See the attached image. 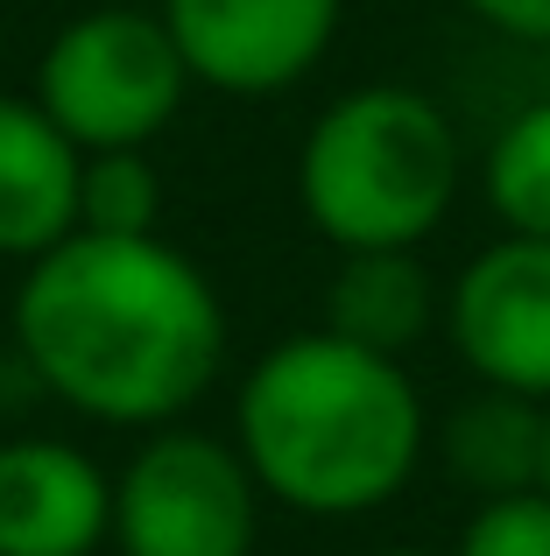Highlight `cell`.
Returning a JSON list of instances; mask_svg holds the SVG:
<instances>
[{
	"label": "cell",
	"instance_id": "1",
	"mask_svg": "<svg viewBox=\"0 0 550 556\" xmlns=\"http://www.w3.org/2000/svg\"><path fill=\"white\" fill-rule=\"evenodd\" d=\"M8 331L50 402L107 430H163L226 374V303L163 232H71L14 282Z\"/></svg>",
	"mask_w": 550,
	"mask_h": 556
},
{
	"label": "cell",
	"instance_id": "2",
	"mask_svg": "<svg viewBox=\"0 0 550 556\" xmlns=\"http://www.w3.org/2000/svg\"><path fill=\"white\" fill-rule=\"evenodd\" d=\"M234 444L262 501L303 521H360L410 493L430 451V408L402 359L311 325L240 374Z\"/></svg>",
	"mask_w": 550,
	"mask_h": 556
},
{
	"label": "cell",
	"instance_id": "3",
	"mask_svg": "<svg viewBox=\"0 0 550 556\" xmlns=\"http://www.w3.org/2000/svg\"><path fill=\"white\" fill-rule=\"evenodd\" d=\"M466 190V141L424 85L339 92L297 141V212L332 254L424 247Z\"/></svg>",
	"mask_w": 550,
	"mask_h": 556
},
{
	"label": "cell",
	"instance_id": "4",
	"mask_svg": "<svg viewBox=\"0 0 550 556\" xmlns=\"http://www.w3.org/2000/svg\"><path fill=\"white\" fill-rule=\"evenodd\" d=\"M28 99L64 127L78 155L155 149L191 99V71H184V50L170 42L163 14L113 0V8L71 14L42 42Z\"/></svg>",
	"mask_w": 550,
	"mask_h": 556
},
{
	"label": "cell",
	"instance_id": "5",
	"mask_svg": "<svg viewBox=\"0 0 550 556\" xmlns=\"http://www.w3.org/2000/svg\"><path fill=\"white\" fill-rule=\"evenodd\" d=\"M262 486L234 437L163 422L113 472V556H254Z\"/></svg>",
	"mask_w": 550,
	"mask_h": 556
},
{
	"label": "cell",
	"instance_id": "6",
	"mask_svg": "<svg viewBox=\"0 0 550 556\" xmlns=\"http://www.w3.org/2000/svg\"><path fill=\"white\" fill-rule=\"evenodd\" d=\"M191 85L220 99H283L332 56L346 0H163Z\"/></svg>",
	"mask_w": 550,
	"mask_h": 556
},
{
	"label": "cell",
	"instance_id": "7",
	"mask_svg": "<svg viewBox=\"0 0 550 556\" xmlns=\"http://www.w3.org/2000/svg\"><path fill=\"white\" fill-rule=\"evenodd\" d=\"M445 339L480 388L550 402V240L495 232L445 282Z\"/></svg>",
	"mask_w": 550,
	"mask_h": 556
},
{
	"label": "cell",
	"instance_id": "8",
	"mask_svg": "<svg viewBox=\"0 0 550 556\" xmlns=\"http://www.w3.org/2000/svg\"><path fill=\"white\" fill-rule=\"evenodd\" d=\"M113 535V472L71 437L0 430V556H99Z\"/></svg>",
	"mask_w": 550,
	"mask_h": 556
},
{
	"label": "cell",
	"instance_id": "9",
	"mask_svg": "<svg viewBox=\"0 0 550 556\" xmlns=\"http://www.w3.org/2000/svg\"><path fill=\"white\" fill-rule=\"evenodd\" d=\"M85 155L28 92H0V261L28 268L78 232Z\"/></svg>",
	"mask_w": 550,
	"mask_h": 556
},
{
	"label": "cell",
	"instance_id": "10",
	"mask_svg": "<svg viewBox=\"0 0 550 556\" xmlns=\"http://www.w3.org/2000/svg\"><path fill=\"white\" fill-rule=\"evenodd\" d=\"M317 325L367 353L410 359L445 325V282L430 275L424 247H353L332 261Z\"/></svg>",
	"mask_w": 550,
	"mask_h": 556
},
{
	"label": "cell",
	"instance_id": "11",
	"mask_svg": "<svg viewBox=\"0 0 550 556\" xmlns=\"http://www.w3.org/2000/svg\"><path fill=\"white\" fill-rule=\"evenodd\" d=\"M543 408L550 402H529V394H509V388H480L438 422V458L473 501H501V493H529L543 486Z\"/></svg>",
	"mask_w": 550,
	"mask_h": 556
},
{
	"label": "cell",
	"instance_id": "12",
	"mask_svg": "<svg viewBox=\"0 0 550 556\" xmlns=\"http://www.w3.org/2000/svg\"><path fill=\"white\" fill-rule=\"evenodd\" d=\"M473 177H480V198L501 232L550 240V99H529L495 127Z\"/></svg>",
	"mask_w": 550,
	"mask_h": 556
},
{
	"label": "cell",
	"instance_id": "13",
	"mask_svg": "<svg viewBox=\"0 0 550 556\" xmlns=\"http://www.w3.org/2000/svg\"><path fill=\"white\" fill-rule=\"evenodd\" d=\"M78 232H163V177H155L149 149L85 155Z\"/></svg>",
	"mask_w": 550,
	"mask_h": 556
},
{
	"label": "cell",
	"instance_id": "14",
	"mask_svg": "<svg viewBox=\"0 0 550 556\" xmlns=\"http://www.w3.org/2000/svg\"><path fill=\"white\" fill-rule=\"evenodd\" d=\"M452 556H550V493H501V501H473L466 529Z\"/></svg>",
	"mask_w": 550,
	"mask_h": 556
},
{
	"label": "cell",
	"instance_id": "15",
	"mask_svg": "<svg viewBox=\"0 0 550 556\" xmlns=\"http://www.w3.org/2000/svg\"><path fill=\"white\" fill-rule=\"evenodd\" d=\"M480 28H495L501 42L523 50H550V0H459Z\"/></svg>",
	"mask_w": 550,
	"mask_h": 556
},
{
	"label": "cell",
	"instance_id": "16",
	"mask_svg": "<svg viewBox=\"0 0 550 556\" xmlns=\"http://www.w3.org/2000/svg\"><path fill=\"white\" fill-rule=\"evenodd\" d=\"M543 493H550V408H543Z\"/></svg>",
	"mask_w": 550,
	"mask_h": 556
},
{
	"label": "cell",
	"instance_id": "17",
	"mask_svg": "<svg viewBox=\"0 0 550 556\" xmlns=\"http://www.w3.org/2000/svg\"><path fill=\"white\" fill-rule=\"evenodd\" d=\"M374 556H438V549H410V543H396V549H374Z\"/></svg>",
	"mask_w": 550,
	"mask_h": 556
},
{
	"label": "cell",
	"instance_id": "18",
	"mask_svg": "<svg viewBox=\"0 0 550 556\" xmlns=\"http://www.w3.org/2000/svg\"><path fill=\"white\" fill-rule=\"evenodd\" d=\"M0 408H8V402H0Z\"/></svg>",
	"mask_w": 550,
	"mask_h": 556
}]
</instances>
